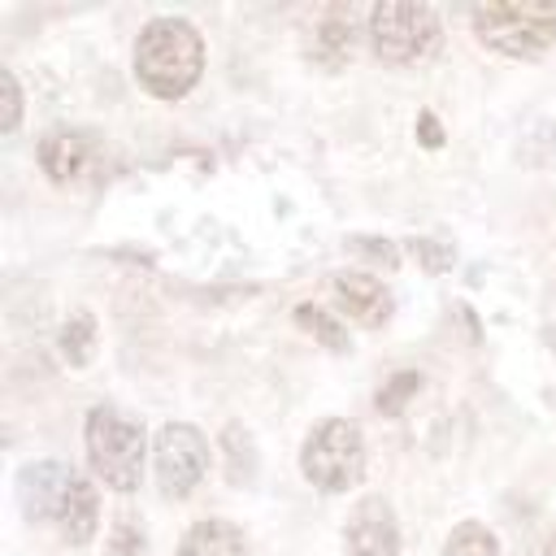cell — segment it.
I'll list each match as a JSON object with an SVG mask.
<instances>
[{
  "instance_id": "22",
  "label": "cell",
  "mask_w": 556,
  "mask_h": 556,
  "mask_svg": "<svg viewBox=\"0 0 556 556\" xmlns=\"http://www.w3.org/2000/svg\"><path fill=\"white\" fill-rule=\"evenodd\" d=\"M417 126H421V143H426V148H439V143H443V130H439V122H434L430 113H421Z\"/></svg>"
},
{
  "instance_id": "11",
  "label": "cell",
  "mask_w": 556,
  "mask_h": 556,
  "mask_svg": "<svg viewBox=\"0 0 556 556\" xmlns=\"http://www.w3.org/2000/svg\"><path fill=\"white\" fill-rule=\"evenodd\" d=\"M334 300L356 326H382L391 317V291L374 274H334Z\"/></svg>"
},
{
  "instance_id": "19",
  "label": "cell",
  "mask_w": 556,
  "mask_h": 556,
  "mask_svg": "<svg viewBox=\"0 0 556 556\" xmlns=\"http://www.w3.org/2000/svg\"><path fill=\"white\" fill-rule=\"evenodd\" d=\"M408 248H413V256H417V261H421L430 274H443V269L452 265V248H447V243H434V239H413Z\"/></svg>"
},
{
  "instance_id": "3",
  "label": "cell",
  "mask_w": 556,
  "mask_h": 556,
  "mask_svg": "<svg viewBox=\"0 0 556 556\" xmlns=\"http://www.w3.org/2000/svg\"><path fill=\"white\" fill-rule=\"evenodd\" d=\"M300 473L326 495H339V491L356 486L361 473H365V439H361V430L352 421H343V417H330L317 430H308V439L300 447Z\"/></svg>"
},
{
  "instance_id": "16",
  "label": "cell",
  "mask_w": 556,
  "mask_h": 556,
  "mask_svg": "<svg viewBox=\"0 0 556 556\" xmlns=\"http://www.w3.org/2000/svg\"><path fill=\"white\" fill-rule=\"evenodd\" d=\"M295 321H300L313 339H321L330 352H348V330L334 321V313H326V308H317V304H300V308H295Z\"/></svg>"
},
{
  "instance_id": "9",
  "label": "cell",
  "mask_w": 556,
  "mask_h": 556,
  "mask_svg": "<svg viewBox=\"0 0 556 556\" xmlns=\"http://www.w3.org/2000/svg\"><path fill=\"white\" fill-rule=\"evenodd\" d=\"M74 465H61V460H39L30 469H22V508L26 517L35 521H56L61 513V500L74 482Z\"/></svg>"
},
{
  "instance_id": "23",
  "label": "cell",
  "mask_w": 556,
  "mask_h": 556,
  "mask_svg": "<svg viewBox=\"0 0 556 556\" xmlns=\"http://www.w3.org/2000/svg\"><path fill=\"white\" fill-rule=\"evenodd\" d=\"M543 556H556V530L547 534V543H543Z\"/></svg>"
},
{
  "instance_id": "8",
  "label": "cell",
  "mask_w": 556,
  "mask_h": 556,
  "mask_svg": "<svg viewBox=\"0 0 556 556\" xmlns=\"http://www.w3.org/2000/svg\"><path fill=\"white\" fill-rule=\"evenodd\" d=\"M39 165H43V174L52 178V182H61V187H70V182H83L91 169H96V143H91V135H83V130H48L43 139H39Z\"/></svg>"
},
{
  "instance_id": "18",
  "label": "cell",
  "mask_w": 556,
  "mask_h": 556,
  "mask_svg": "<svg viewBox=\"0 0 556 556\" xmlns=\"http://www.w3.org/2000/svg\"><path fill=\"white\" fill-rule=\"evenodd\" d=\"M109 556H148V539L135 521H117L113 530V543H109Z\"/></svg>"
},
{
  "instance_id": "21",
  "label": "cell",
  "mask_w": 556,
  "mask_h": 556,
  "mask_svg": "<svg viewBox=\"0 0 556 556\" xmlns=\"http://www.w3.org/2000/svg\"><path fill=\"white\" fill-rule=\"evenodd\" d=\"M352 248H356V252H365V256H374V261H382L387 269H395V265H400V256H395V248H391L387 239H365V235H356V239H352Z\"/></svg>"
},
{
  "instance_id": "4",
  "label": "cell",
  "mask_w": 556,
  "mask_h": 556,
  "mask_svg": "<svg viewBox=\"0 0 556 556\" xmlns=\"http://www.w3.org/2000/svg\"><path fill=\"white\" fill-rule=\"evenodd\" d=\"M443 39L439 13L430 4H413V0H387L369 9V43L382 61L391 65H413L426 61Z\"/></svg>"
},
{
  "instance_id": "13",
  "label": "cell",
  "mask_w": 556,
  "mask_h": 556,
  "mask_svg": "<svg viewBox=\"0 0 556 556\" xmlns=\"http://www.w3.org/2000/svg\"><path fill=\"white\" fill-rule=\"evenodd\" d=\"M178 556H248V539H243L239 526H230L222 517H208V521H195L182 534Z\"/></svg>"
},
{
  "instance_id": "1",
  "label": "cell",
  "mask_w": 556,
  "mask_h": 556,
  "mask_svg": "<svg viewBox=\"0 0 556 556\" xmlns=\"http://www.w3.org/2000/svg\"><path fill=\"white\" fill-rule=\"evenodd\" d=\"M204 39L187 17H152L135 43V78L156 100H178L200 83Z\"/></svg>"
},
{
  "instance_id": "12",
  "label": "cell",
  "mask_w": 556,
  "mask_h": 556,
  "mask_svg": "<svg viewBox=\"0 0 556 556\" xmlns=\"http://www.w3.org/2000/svg\"><path fill=\"white\" fill-rule=\"evenodd\" d=\"M96 526H100L96 486H91L83 473H74V482H70V491H65V500H61V513H56V530H61L70 543H87V539L96 534Z\"/></svg>"
},
{
  "instance_id": "14",
  "label": "cell",
  "mask_w": 556,
  "mask_h": 556,
  "mask_svg": "<svg viewBox=\"0 0 556 556\" xmlns=\"http://www.w3.org/2000/svg\"><path fill=\"white\" fill-rule=\"evenodd\" d=\"M56 348H61V356L70 365H87V356L96 348V321H91V313H70V321L56 334Z\"/></svg>"
},
{
  "instance_id": "10",
  "label": "cell",
  "mask_w": 556,
  "mask_h": 556,
  "mask_svg": "<svg viewBox=\"0 0 556 556\" xmlns=\"http://www.w3.org/2000/svg\"><path fill=\"white\" fill-rule=\"evenodd\" d=\"M356 52V17L352 9L334 4L326 9L317 22H313V35H308V61H317L321 70H339L348 65Z\"/></svg>"
},
{
  "instance_id": "2",
  "label": "cell",
  "mask_w": 556,
  "mask_h": 556,
  "mask_svg": "<svg viewBox=\"0 0 556 556\" xmlns=\"http://www.w3.org/2000/svg\"><path fill=\"white\" fill-rule=\"evenodd\" d=\"M87 460L96 469V478L113 491H135L139 478H143V452H148V434H143V421L126 417L122 408H109V404H96L87 413Z\"/></svg>"
},
{
  "instance_id": "7",
  "label": "cell",
  "mask_w": 556,
  "mask_h": 556,
  "mask_svg": "<svg viewBox=\"0 0 556 556\" xmlns=\"http://www.w3.org/2000/svg\"><path fill=\"white\" fill-rule=\"evenodd\" d=\"M343 552L348 556H400V526L387 500L369 495L348 513Z\"/></svg>"
},
{
  "instance_id": "17",
  "label": "cell",
  "mask_w": 556,
  "mask_h": 556,
  "mask_svg": "<svg viewBox=\"0 0 556 556\" xmlns=\"http://www.w3.org/2000/svg\"><path fill=\"white\" fill-rule=\"evenodd\" d=\"M417 387H421V378H417V374H408V369H404V374H395V378L378 391V408H382L387 417H395V413L404 408V400H408V395H417Z\"/></svg>"
},
{
  "instance_id": "6",
  "label": "cell",
  "mask_w": 556,
  "mask_h": 556,
  "mask_svg": "<svg viewBox=\"0 0 556 556\" xmlns=\"http://www.w3.org/2000/svg\"><path fill=\"white\" fill-rule=\"evenodd\" d=\"M152 456H156L161 491L182 500V495H191L200 486V478L208 469V439L195 426H187V421H169V426H161Z\"/></svg>"
},
{
  "instance_id": "5",
  "label": "cell",
  "mask_w": 556,
  "mask_h": 556,
  "mask_svg": "<svg viewBox=\"0 0 556 556\" xmlns=\"http://www.w3.org/2000/svg\"><path fill=\"white\" fill-rule=\"evenodd\" d=\"M473 35L504 56H539L556 43V4H486L473 9Z\"/></svg>"
},
{
  "instance_id": "20",
  "label": "cell",
  "mask_w": 556,
  "mask_h": 556,
  "mask_svg": "<svg viewBox=\"0 0 556 556\" xmlns=\"http://www.w3.org/2000/svg\"><path fill=\"white\" fill-rule=\"evenodd\" d=\"M0 83H4V135L17 130V117H22V91H17V74L13 70H0Z\"/></svg>"
},
{
  "instance_id": "15",
  "label": "cell",
  "mask_w": 556,
  "mask_h": 556,
  "mask_svg": "<svg viewBox=\"0 0 556 556\" xmlns=\"http://www.w3.org/2000/svg\"><path fill=\"white\" fill-rule=\"evenodd\" d=\"M443 556H500V539H495L482 521H460V526L447 534Z\"/></svg>"
}]
</instances>
